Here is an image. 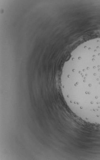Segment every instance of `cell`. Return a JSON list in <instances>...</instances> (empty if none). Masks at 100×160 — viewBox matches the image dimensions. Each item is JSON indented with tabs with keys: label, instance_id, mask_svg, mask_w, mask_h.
<instances>
[{
	"label": "cell",
	"instance_id": "obj_1",
	"mask_svg": "<svg viewBox=\"0 0 100 160\" xmlns=\"http://www.w3.org/2000/svg\"><path fill=\"white\" fill-rule=\"evenodd\" d=\"M63 93L74 110L88 122H100V38L79 46L64 65Z\"/></svg>",
	"mask_w": 100,
	"mask_h": 160
}]
</instances>
